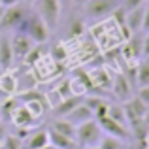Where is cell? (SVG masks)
Instances as JSON below:
<instances>
[{
  "label": "cell",
  "mask_w": 149,
  "mask_h": 149,
  "mask_svg": "<svg viewBox=\"0 0 149 149\" xmlns=\"http://www.w3.org/2000/svg\"><path fill=\"white\" fill-rule=\"evenodd\" d=\"M17 30L25 32L26 36L34 42V44H45V42L49 40V34H51L49 26L45 25V21L36 13V11L26 15L25 21L21 23V26H19Z\"/></svg>",
  "instance_id": "6da1fadb"
},
{
  "label": "cell",
  "mask_w": 149,
  "mask_h": 149,
  "mask_svg": "<svg viewBox=\"0 0 149 149\" xmlns=\"http://www.w3.org/2000/svg\"><path fill=\"white\" fill-rule=\"evenodd\" d=\"M102 128L98 125L96 119L91 121H85V123L77 125L76 127V143L77 147L85 149V147H91V146H98L100 138H102Z\"/></svg>",
  "instance_id": "7a4b0ae2"
},
{
  "label": "cell",
  "mask_w": 149,
  "mask_h": 149,
  "mask_svg": "<svg viewBox=\"0 0 149 149\" xmlns=\"http://www.w3.org/2000/svg\"><path fill=\"white\" fill-rule=\"evenodd\" d=\"M34 6H36V13L40 15L45 21V25L49 26V30H53L58 25V19H61V10H62V2L61 0H34Z\"/></svg>",
  "instance_id": "3957f363"
},
{
  "label": "cell",
  "mask_w": 149,
  "mask_h": 149,
  "mask_svg": "<svg viewBox=\"0 0 149 149\" xmlns=\"http://www.w3.org/2000/svg\"><path fill=\"white\" fill-rule=\"evenodd\" d=\"M26 15H29V11H26V6H23V4H15V6L4 8L2 19H0V30L19 29Z\"/></svg>",
  "instance_id": "277c9868"
},
{
  "label": "cell",
  "mask_w": 149,
  "mask_h": 149,
  "mask_svg": "<svg viewBox=\"0 0 149 149\" xmlns=\"http://www.w3.org/2000/svg\"><path fill=\"white\" fill-rule=\"evenodd\" d=\"M121 6V0H85V13L91 19H102L111 15Z\"/></svg>",
  "instance_id": "5b68a950"
},
{
  "label": "cell",
  "mask_w": 149,
  "mask_h": 149,
  "mask_svg": "<svg viewBox=\"0 0 149 149\" xmlns=\"http://www.w3.org/2000/svg\"><path fill=\"white\" fill-rule=\"evenodd\" d=\"M96 121H98V125H100V128H102V132H104V134L117 136V138L125 140V142L130 138V132H128L127 125H121V123H117V121L109 119V117H106V115L104 117H98Z\"/></svg>",
  "instance_id": "8992f818"
},
{
  "label": "cell",
  "mask_w": 149,
  "mask_h": 149,
  "mask_svg": "<svg viewBox=\"0 0 149 149\" xmlns=\"http://www.w3.org/2000/svg\"><path fill=\"white\" fill-rule=\"evenodd\" d=\"M34 45L36 44H34L25 32H21V30H17V34L11 38V49H13V57L15 58H25Z\"/></svg>",
  "instance_id": "52a82bcc"
},
{
  "label": "cell",
  "mask_w": 149,
  "mask_h": 149,
  "mask_svg": "<svg viewBox=\"0 0 149 149\" xmlns=\"http://www.w3.org/2000/svg\"><path fill=\"white\" fill-rule=\"evenodd\" d=\"M113 93H115V96L121 102H128L132 98L134 89H132V85L128 83V79L125 77V74H119V76L115 77V81H113Z\"/></svg>",
  "instance_id": "ba28073f"
},
{
  "label": "cell",
  "mask_w": 149,
  "mask_h": 149,
  "mask_svg": "<svg viewBox=\"0 0 149 149\" xmlns=\"http://www.w3.org/2000/svg\"><path fill=\"white\" fill-rule=\"evenodd\" d=\"M64 119H68L70 123L74 125V127H77V125H81V123H85V121H91V119H95V115H93V111L87 108V106L81 102V104H77L76 108L72 109V111L68 113V115L64 117Z\"/></svg>",
  "instance_id": "9c48e42d"
},
{
  "label": "cell",
  "mask_w": 149,
  "mask_h": 149,
  "mask_svg": "<svg viewBox=\"0 0 149 149\" xmlns=\"http://www.w3.org/2000/svg\"><path fill=\"white\" fill-rule=\"evenodd\" d=\"M13 49H11V38L8 34L0 36V66L4 70L10 68L11 62H13Z\"/></svg>",
  "instance_id": "30bf717a"
},
{
  "label": "cell",
  "mask_w": 149,
  "mask_h": 149,
  "mask_svg": "<svg viewBox=\"0 0 149 149\" xmlns=\"http://www.w3.org/2000/svg\"><path fill=\"white\" fill-rule=\"evenodd\" d=\"M49 146V134H47V128H40L36 130L34 134H30L29 138L25 140L23 143V149H42Z\"/></svg>",
  "instance_id": "8fae6325"
},
{
  "label": "cell",
  "mask_w": 149,
  "mask_h": 149,
  "mask_svg": "<svg viewBox=\"0 0 149 149\" xmlns=\"http://www.w3.org/2000/svg\"><path fill=\"white\" fill-rule=\"evenodd\" d=\"M47 134H49V143L55 146L57 149H76L77 147L76 140L68 138V136H64V134H58L53 128H47Z\"/></svg>",
  "instance_id": "7c38bea8"
},
{
  "label": "cell",
  "mask_w": 149,
  "mask_h": 149,
  "mask_svg": "<svg viewBox=\"0 0 149 149\" xmlns=\"http://www.w3.org/2000/svg\"><path fill=\"white\" fill-rule=\"evenodd\" d=\"M13 123L17 125L19 128H25V127H29L30 123H32V113L29 111V108L26 106H19V108H15V111H13Z\"/></svg>",
  "instance_id": "4fadbf2b"
},
{
  "label": "cell",
  "mask_w": 149,
  "mask_h": 149,
  "mask_svg": "<svg viewBox=\"0 0 149 149\" xmlns=\"http://www.w3.org/2000/svg\"><path fill=\"white\" fill-rule=\"evenodd\" d=\"M49 128L57 130L58 134H64V136H68V138L76 140V127H74L68 119H57V121H53Z\"/></svg>",
  "instance_id": "5bb4252c"
},
{
  "label": "cell",
  "mask_w": 149,
  "mask_h": 149,
  "mask_svg": "<svg viewBox=\"0 0 149 149\" xmlns=\"http://www.w3.org/2000/svg\"><path fill=\"white\" fill-rule=\"evenodd\" d=\"M98 146L102 149H127V142L117 136H109V134H102Z\"/></svg>",
  "instance_id": "9a60e30c"
},
{
  "label": "cell",
  "mask_w": 149,
  "mask_h": 149,
  "mask_svg": "<svg viewBox=\"0 0 149 149\" xmlns=\"http://www.w3.org/2000/svg\"><path fill=\"white\" fill-rule=\"evenodd\" d=\"M106 117H109V119L117 121V123L121 125H127V115H125V108L119 104H108V111H106Z\"/></svg>",
  "instance_id": "2e32d148"
},
{
  "label": "cell",
  "mask_w": 149,
  "mask_h": 149,
  "mask_svg": "<svg viewBox=\"0 0 149 149\" xmlns=\"http://www.w3.org/2000/svg\"><path fill=\"white\" fill-rule=\"evenodd\" d=\"M77 104H81L79 98H77V96H70V98H64L62 102H58V106H57V109H55V111H57V115L66 117Z\"/></svg>",
  "instance_id": "e0dca14e"
},
{
  "label": "cell",
  "mask_w": 149,
  "mask_h": 149,
  "mask_svg": "<svg viewBox=\"0 0 149 149\" xmlns=\"http://www.w3.org/2000/svg\"><path fill=\"white\" fill-rule=\"evenodd\" d=\"M138 72V85H149V57H143L142 64L136 68Z\"/></svg>",
  "instance_id": "ac0fdd59"
},
{
  "label": "cell",
  "mask_w": 149,
  "mask_h": 149,
  "mask_svg": "<svg viewBox=\"0 0 149 149\" xmlns=\"http://www.w3.org/2000/svg\"><path fill=\"white\" fill-rule=\"evenodd\" d=\"M0 147L2 149H19V147H23V143H21V138H17V136H6L2 140V143H0Z\"/></svg>",
  "instance_id": "d6986e66"
},
{
  "label": "cell",
  "mask_w": 149,
  "mask_h": 149,
  "mask_svg": "<svg viewBox=\"0 0 149 149\" xmlns=\"http://www.w3.org/2000/svg\"><path fill=\"white\" fill-rule=\"evenodd\" d=\"M147 0H123L121 2V8H123L125 11H130V10H134V8H138V6H143Z\"/></svg>",
  "instance_id": "ffe728a7"
},
{
  "label": "cell",
  "mask_w": 149,
  "mask_h": 149,
  "mask_svg": "<svg viewBox=\"0 0 149 149\" xmlns=\"http://www.w3.org/2000/svg\"><path fill=\"white\" fill-rule=\"evenodd\" d=\"M136 98L149 106V85H142V87H138V91H136Z\"/></svg>",
  "instance_id": "44dd1931"
},
{
  "label": "cell",
  "mask_w": 149,
  "mask_h": 149,
  "mask_svg": "<svg viewBox=\"0 0 149 149\" xmlns=\"http://www.w3.org/2000/svg\"><path fill=\"white\" fill-rule=\"evenodd\" d=\"M142 32H149V0L146 2V13H143V26Z\"/></svg>",
  "instance_id": "7402d4cb"
},
{
  "label": "cell",
  "mask_w": 149,
  "mask_h": 149,
  "mask_svg": "<svg viewBox=\"0 0 149 149\" xmlns=\"http://www.w3.org/2000/svg\"><path fill=\"white\" fill-rule=\"evenodd\" d=\"M142 57H149V32L143 34V47H142Z\"/></svg>",
  "instance_id": "603a6c76"
},
{
  "label": "cell",
  "mask_w": 149,
  "mask_h": 149,
  "mask_svg": "<svg viewBox=\"0 0 149 149\" xmlns=\"http://www.w3.org/2000/svg\"><path fill=\"white\" fill-rule=\"evenodd\" d=\"M21 0H0V6L4 8H10V6H15V4H19Z\"/></svg>",
  "instance_id": "cb8c5ba5"
},
{
  "label": "cell",
  "mask_w": 149,
  "mask_h": 149,
  "mask_svg": "<svg viewBox=\"0 0 149 149\" xmlns=\"http://www.w3.org/2000/svg\"><path fill=\"white\" fill-rule=\"evenodd\" d=\"M6 136H8V134H6V130H4V127L0 125V143H2V140L6 138Z\"/></svg>",
  "instance_id": "d4e9b609"
},
{
  "label": "cell",
  "mask_w": 149,
  "mask_h": 149,
  "mask_svg": "<svg viewBox=\"0 0 149 149\" xmlns=\"http://www.w3.org/2000/svg\"><path fill=\"white\" fill-rule=\"evenodd\" d=\"M143 121L149 125V106H147V111H146V115H143Z\"/></svg>",
  "instance_id": "484cf974"
},
{
  "label": "cell",
  "mask_w": 149,
  "mask_h": 149,
  "mask_svg": "<svg viewBox=\"0 0 149 149\" xmlns=\"http://www.w3.org/2000/svg\"><path fill=\"white\" fill-rule=\"evenodd\" d=\"M85 149H102L100 146H91V147H85Z\"/></svg>",
  "instance_id": "4316f807"
},
{
  "label": "cell",
  "mask_w": 149,
  "mask_h": 149,
  "mask_svg": "<svg viewBox=\"0 0 149 149\" xmlns=\"http://www.w3.org/2000/svg\"><path fill=\"white\" fill-rule=\"evenodd\" d=\"M146 147L149 149V134H147V138H146Z\"/></svg>",
  "instance_id": "83f0119b"
},
{
  "label": "cell",
  "mask_w": 149,
  "mask_h": 149,
  "mask_svg": "<svg viewBox=\"0 0 149 149\" xmlns=\"http://www.w3.org/2000/svg\"><path fill=\"white\" fill-rule=\"evenodd\" d=\"M2 13H4V6H0V19H2Z\"/></svg>",
  "instance_id": "f1b7e54d"
},
{
  "label": "cell",
  "mask_w": 149,
  "mask_h": 149,
  "mask_svg": "<svg viewBox=\"0 0 149 149\" xmlns=\"http://www.w3.org/2000/svg\"><path fill=\"white\" fill-rule=\"evenodd\" d=\"M26 2H29V4H34V0H26Z\"/></svg>",
  "instance_id": "f546056e"
},
{
  "label": "cell",
  "mask_w": 149,
  "mask_h": 149,
  "mask_svg": "<svg viewBox=\"0 0 149 149\" xmlns=\"http://www.w3.org/2000/svg\"><path fill=\"white\" fill-rule=\"evenodd\" d=\"M76 2H79V4H81V2H85V0H76Z\"/></svg>",
  "instance_id": "4dcf8cb0"
},
{
  "label": "cell",
  "mask_w": 149,
  "mask_h": 149,
  "mask_svg": "<svg viewBox=\"0 0 149 149\" xmlns=\"http://www.w3.org/2000/svg\"><path fill=\"white\" fill-rule=\"evenodd\" d=\"M61 2H64V0H61Z\"/></svg>",
  "instance_id": "1f68e13d"
}]
</instances>
